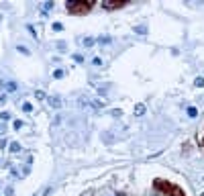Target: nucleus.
<instances>
[{"instance_id": "nucleus-1", "label": "nucleus", "mask_w": 204, "mask_h": 196, "mask_svg": "<svg viewBox=\"0 0 204 196\" xmlns=\"http://www.w3.org/2000/svg\"><path fill=\"white\" fill-rule=\"evenodd\" d=\"M68 12L72 15H86L94 6V0H68Z\"/></svg>"}, {"instance_id": "nucleus-2", "label": "nucleus", "mask_w": 204, "mask_h": 196, "mask_svg": "<svg viewBox=\"0 0 204 196\" xmlns=\"http://www.w3.org/2000/svg\"><path fill=\"white\" fill-rule=\"evenodd\" d=\"M153 186H155L159 192L167 194V196H186V194H184V190H182L180 186L171 184V182H165V180H155V182H153Z\"/></svg>"}, {"instance_id": "nucleus-3", "label": "nucleus", "mask_w": 204, "mask_h": 196, "mask_svg": "<svg viewBox=\"0 0 204 196\" xmlns=\"http://www.w3.org/2000/svg\"><path fill=\"white\" fill-rule=\"evenodd\" d=\"M126 4V0H102V6L106 10H114V8H121V6Z\"/></svg>"}, {"instance_id": "nucleus-4", "label": "nucleus", "mask_w": 204, "mask_h": 196, "mask_svg": "<svg viewBox=\"0 0 204 196\" xmlns=\"http://www.w3.org/2000/svg\"><path fill=\"white\" fill-rule=\"evenodd\" d=\"M49 106L59 108V106H61V98H59V96H51V98H49Z\"/></svg>"}, {"instance_id": "nucleus-5", "label": "nucleus", "mask_w": 204, "mask_h": 196, "mask_svg": "<svg viewBox=\"0 0 204 196\" xmlns=\"http://www.w3.org/2000/svg\"><path fill=\"white\" fill-rule=\"evenodd\" d=\"M16 82H4V92H16Z\"/></svg>"}, {"instance_id": "nucleus-6", "label": "nucleus", "mask_w": 204, "mask_h": 196, "mask_svg": "<svg viewBox=\"0 0 204 196\" xmlns=\"http://www.w3.org/2000/svg\"><path fill=\"white\" fill-rule=\"evenodd\" d=\"M8 149H10V153H19V151H20V143H19V141H12V143L8 145Z\"/></svg>"}, {"instance_id": "nucleus-7", "label": "nucleus", "mask_w": 204, "mask_h": 196, "mask_svg": "<svg viewBox=\"0 0 204 196\" xmlns=\"http://www.w3.org/2000/svg\"><path fill=\"white\" fill-rule=\"evenodd\" d=\"M143 113H145V104H137V106H135V114H137V117H141Z\"/></svg>"}, {"instance_id": "nucleus-8", "label": "nucleus", "mask_w": 204, "mask_h": 196, "mask_svg": "<svg viewBox=\"0 0 204 196\" xmlns=\"http://www.w3.org/2000/svg\"><path fill=\"white\" fill-rule=\"evenodd\" d=\"M16 51H19V53H23V55H29L31 53V51H29V49H27V47H24V45H16Z\"/></svg>"}, {"instance_id": "nucleus-9", "label": "nucleus", "mask_w": 204, "mask_h": 196, "mask_svg": "<svg viewBox=\"0 0 204 196\" xmlns=\"http://www.w3.org/2000/svg\"><path fill=\"white\" fill-rule=\"evenodd\" d=\"M110 37H106V35H104V37H98V39H96V43H100V45H106V43H110Z\"/></svg>"}, {"instance_id": "nucleus-10", "label": "nucleus", "mask_w": 204, "mask_h": 196, "mask_svg": "<svg viewBox=\"0 0 204 196\" xmlns=\"http://www.w3.org/2000/svg\"><path fill=\"white\" fill-rule=\"evenodd\" d=\"M194 86H196V88H204V78H202V76H198V78L194 80Z\"/></svg>"}, {"instance_id": "nucleus-11", "label": "nucleus", "mask_w": 204, "mask_h": 196, "mask_svg": "<svg viewBox=\"0 0 204 196\" xmlns=\"http://www.w3.org/2000/svg\"><path fill=\"white\" fill-rule=\"evenodd\" d=\"M82 43L86 45V47H90V45H94V43H96V41H94L92 37H86V39H82Z\"/></svg>"}, {"instance_id": "nucleus-12", "label": "nucleus", "mask_w": 204, "mask_h": 196, "mask_svg": "<svg viewBox=\"0 0 204 196\" xmlns=\"http://www.w3.org/2000/svg\"><path fill=\"white\" fill-rule=\"evenodd\" d=\"M23 110H24V113H31V110H33V104H31V102H24L23 104Z\"/></svg>"}, {"instance_id": "nucleus-13", "label": "nucleus", "mask_w": 204, "mask_h": 196, "mask_svg": "<svg viewBox=\"0 0 204 196\" xmlns=\"http://www.w3.org/2000/svg\"><path fill=\"white\" fill-rule=\"evenodd\" d=\"M8 118H10V113H0V121L2 122H6Z\"/></svg>"}, {"instance_id": "nucleus-14", "label": "nucleus", "mask_w": 204, "mask_h": 196, "mask_svg": "<svg viewBox=\"0 0 204 196\" xmlns=\"http://www.w3.org/2000/svg\"><path fill=\"white\" fill-rule=\"evenodd\" d=\"M188 114H190V117H196V114H198V110H196L194 106H188Z\"/></svg>"}, {"instance_id": "nucleus-15", "label": "nucleus", "mask_w": 204, "mask_h": 196, "mask_svg": "<svg viewBox=\"0 0 204 196\" xmlns=\"http://www.w3.org/2000/svg\"><path fill=\"white\" fill-rule=\"evenodd\" d=\"M53 78H63V69H55V72H53Z\"/></svg>"}, {"instance_id": "nucleus-16", "label": "nucleus", "mask_w": 204, "mask_h": 196, "mask_svg": "<svg viewBox=\"0 0 204 196\" xmlns=\"http://www.w3.org/2000/svg\"><path fill=\"white\" fill-rule=\"evenodd\" d=\"M35 96H37V100H45V92H41V90H37Z\"/></svg>"}, {"instance_id": "nucleus-17", "label": "nucleus", "mask_w": 204, "mask_h": 196, "mask_svg": "<svg viewBox=\"0 0 204 196\" xmlns=\"http://www.w3.org/2000/svg\"><path fill=\"white\" fill-rule=\"evenodd\" d=\"M6 147H8V141L6 139H0V149H6Z\"/></svg>"}, {"instance_id": "nucleus-18", "label": "nucleus", "mask_w": 204, "mask_h": 196, "mask_svg": "<svg viewBox=\"0 0 204 196\" xmlns=\"http://www.w3.org/2000/svg\"><path fill=\"white\" fill-rule=\"evenodd\" d=\"M92 64H94V65H102V57H94Z\"/></svg>"}, {"instance_id": "nucleus-19", "label": "nucleus", "mask_w": 204, "mask_h": 196, "mask_svg": "<svg viewBox=\"0 0 204 196\" xmlns=\"http://www.w3.org/2000/svg\"><path fill=\"white\" fill-rule=\"evenodd\" d=\"M49 8H53V2H45L43 4V10H49Z\"/></svg>"}, {"instance_id": "nucleus-20", "label": "nucleus", "mask_w": 204, "mask_h": 196, "mask_svg": "<svg viewBox=\"0 0 204 196\" xmlns=\"http://www.w3.org/2000/svg\"><path fill=\"white\" fill-rule=\"evenodd\" d=\"M135 31H137V33H141V35H145V33H147V29H145V27H137Z\"/></svg>"}, {"instance_id": "nucleus-21", "label": "nucleus", "mask_w": 204, "mask_h": 196, "mask_svg": "<svg viewBox=\"0 0 204 196\" xmlns=\"http://www.w3.org/2000/svg\"><path fill=\"white\" fill-rule=\"evenodd\" d=\"M73 59H76V61H78V64H82V61H84V57H82V55H78V53L73 55Z\"/></svg>"}, {"instance_id": "nucleus-22", "label": "nucleus", "mask_w": 204, "mask_h": 196, "mask_svg": "<svg viewBox=\"0 0 204 196\" xmlns=\"http://www.w3.org/2000/svg\"><path fill=\"white\" fill-rule=\"evenodd\" d=\"M12 127H15V129H16V131H19V129H20V127H23V122H20V121H15V125H12Z\"/></svg>"}]
</instances>
